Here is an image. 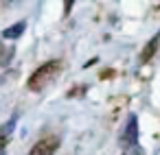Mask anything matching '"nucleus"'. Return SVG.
Wrapping results in <instances>:
<instances>
[{
  "instance_id": "obj_1",
  "label": "nucleus",
  "mask_w": 160,
  "mask_h": 155,
  "mask_svg": "<svg viewBox=\"0 0 160 155\" xmlns=\"http://www.w3.org/2000/svg\"><path fill=\"white\" fill-rule=\"evenodd\" d=\"M57 70H59V61H57V59H51V61L42 63V66H40L31 77H29V83H27V85H29V90H33V92H35V90H38V92H40V90H44V87L55 79Z\"/></svg>"
},
{
  "instance_id": "obj_2",
  "label": "nucleus",
  "mask_w": 160,
  "mask_h": 155,
  "mask_svg": "<svg viewBox=\"0 0 160 155\" xmlns=\"http://www.w3.org/2000/svg\"><path fill=\"white\" fill-rule=\"evenodd\" d=\"M118 142H121L123 148L138 146V118H136V114H129L127 116V122L123 124V131H121Z\"/></svg>"
},
{
  "instance_id": "obj_3",
  "label": "nucleus",
  "mask_w": 160,
  "mask_h": 155,
  "mask_svg": "<svg viewBox=\"0 0 160 155\" xmlns=\"http://www.w3.org/2000/svg\"><path fill=\"white\" fill-rule=\"evenodd\" d=\"M57 148H59V138L57 135H46V138L38 140L27 155H55Z\"/></svg>"
},
{
  "instance_id": "obj_4",
  "label": "nucleus",
  "mask_w": 160,
  "mask_h": 155,
  "mask_svg": "<svg viewBox=\"0 0 160 155\" xmlns=\"http://www.w3.org/2000/svg\"><path fill=\"white\" fill-rule=\"evenodd\" d=\"M158 46H160V33H156V35L147 42V46L142 48V53H140V63H147V61L158 53Z\"/></svg>"
},
{
  "instance_id": "obj_5",
  "label": "nucleus",
  "mask_w": 160,
  "mask_h": 155,
  "mask_svg": "<svg viewBox=\"0 0 160 155\" xmlns=\"http://www.w3.org/2000/svg\"><path fill=\"white\" fill-rule=\"evenodd\" d=\"M24 31H27V22L22 20V22H16L13 26L5 29V31H2V37H5V40H18Z\"/></svg>"
},
{
  "instance_id": "obj_6",
  "label": "nucleus",
  "mask_w": 160,
  "mask_h": 155,
  "mask_svg": "<svg viewBox=\"0 0 160 155\" xmlns=\"http://www.w3.org/2000/svg\"><path fill=\"white\" fill-rule=\"evenodd\" d=\"M16 120H18V114H13V116L9 118V122H5L2 127H0V138H2V140H7V138L11 135V131H13V127H16Z\"/></svg>"
},
{
  "instance_id": "obj_7",
  "label": "nucleus",
  "mask_w": 160,
  "mask_h": 155,
  "mask_svg": "<svg viewBox=\"0 0 160 155\" xmlns=\"http://www.w3.org/2000/svg\"><path fill=\"white\" fill-rule=\"evenodd\" d=\"M123 155H142V148L140 146H132V148H125Z\"/></svg>"
}]
</instances>
